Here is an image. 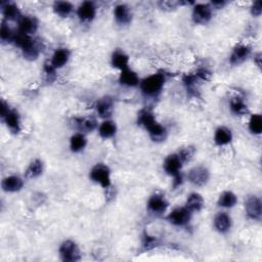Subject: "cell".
<instances>
[{
  "instance_id": "28",
  "label": "cell",
  "mask_w": 262,
  "mask_h": 262,
  "mask_svg": "<svg viewBox=\"0 0 262 262\" xmlns=\"http://www.w3.org/2000/svg\"><path fill=\"white\" fill-rule=\"evenodd\" d=\"M238 203V196L235 192L232 190H225L223 191L218 198L217 205L221 208L231 209L234 208Z\"/></svg>"
},
{
  "instance_id": "40",
  "label": "cell",
  "mask_w": 262,
  "mask_h": 262,
  "mask_svg": "<svg viewBox=\"0 0 262 262\" xmlns=\"http://www.w3.org/2000/svg\"><path fill=\"white\" fill-rule=\"evenodd\" d=\"M194 75L198 77L200 81H208L211 77V72L206 68H200L199 70H196Z\"/></svg>"
},
{
  "instance_id": "42",
  "label": "cell",
  "mask_w": 262,
  "mask_h": 262,
  "mask_svg": "<svg viewBox=\"0 0 262 262\" xmlns=\"http://www.w3.org/2000/svg\"><path fill=\"white\" fill-rule=\"evenodd\" d=\"M226 2H223V0H219V2H212L211 4H210V6L212 7V8H215V9H217V10H219V9H222L223 7H225L226 6Z\"/></svg>"
},
{
  "instance_id": "14",
  "label": "cell",
  "mask_w": 262,
  "mask_h": 262,
  "mask_svg": "<svg viewBox=\"0 0 262 262\" xmlns=\"http://www.w3.org/2000/svg\"><path fill=\"white\" fill-rule=\"evenodd\" d=\"M251 46L247 44H238L234 47L231 55H229V62L233 66H239L251 55Z\"/></svg>"
},
{
  "instance_id": "15",
  "label": "cell",
  "mask_w": 262,
  "mask_h": 262,
  "mask_svg": "<svg viewBox=\"0 0 262 262\" xmlns=\"http://www.w3.org/2000/svg\"><path fill=\"white\" fill-rule=\"evenodd\" d=\"M2 120L12 134L18 135L21 133V130H22L21 116L17 110L11 109Z\"/></svg>"
},
{
  "instance_id": "39",
  "label": "cell",
  "mask_w": 262,
  "mask_h": 262,
  "mask_svg": "<svg viewBox=\"0 0 262 262\" xmlns=\"http://www.w3.org/2000/svg\"><path fill=\"white\" fill-rule=\"evenodd\" d=\"M158 5L164 11H172V10L177 9L181 5H189V3H183V2H161Z\"/></svg>"
},
{
  "instance_id": "29",
  "label": "cell",
  "mask_w": 262,
  "mask_h": 262,
  "mask_svg": "<svg viewBox=\"0 0 262 262\" xmlns=\"http://www.w3.org/2000/svg\"><path fill=\"white\" fill-rule=\"evenodd\" d=\"M111 63L114 68L122 71L129 66V56L121 49H116L111 57Z\"/></svg>"
},
{
  "instance_id": "10",
  "label": "cell",
  "mask_w": 262,
  "mask_h": 262,
  "mask_svg": "<svg viewBox=\"0 0 262 262\" xmlns=\"http://www.w3.org/2000/svg\"><path fill=\"white\" fill-rule=\"evenodd\" d=\"M190 218H191V212L185 207H177L167 215V220L172 225L178 227L187 225L190 221Z\"/></svg>"
},
{
  "instance_id": "21",
  "label": "cell",
  "mask_w": 262,
  "mask_h": 262,
  "mask_svg": "<svg viewBox=\"0 0 262 262\" xmlns=\"http://www.w3.org/2000/svg\"><path fill=\"white\" fill-rule=\"evenodd\" d=\"M140 77L137 72H135L133 69L129 67L120 71L119 75V83L121 85L127 86V87H136L140 85Z\"/></svg>"
},
{
  "instance_id": "1",
  "label": "cell",
  "mask_w": 262,
  "mask_h": 262,
  "mask_svg": "<svg viewBox=\"0 0 262 262\" xmlns=\"http://www.w3.org/2000/svg\"><path fill=\"white\" fill-rule=\"evenodd\" d=\"M138 124L144 127L153 142L162 143L167 138V129L165 126L160 124L153 112L148 109H143L138 115Z\"/></svg>"
},
{
  "instance_id": "19",
  "label": "cell",
  "mask_w": 262,
  "mask_h": 262,
  "mask_svg": "<svg viewBox=\"0 0 262 262\" xmlns=\"http://www.w3.org/2000/svg\"><path fill=\"white\" fill-rule=\"evenodd\" d=\"M214 227L216 231L220 234H226L231 231L232 225H233V220L232 217L229 216L225 212H219L215 215L214 220Z\"/></svg>"
},
{
  "instance_id": "13",
  "label": "cell",
  "mask_w": 262,
  "mask_h": 262,
  "mask_svg": "<svg viewBox=\"0 0 262 262\" xmlns=\"http://www.w3.org/2000/svg\"><path fill=\"white\" fill-rule=\"evenodd\" d=\"M95 112L98 117L105 119H109L113 113L114 109V101L111 96H104L100 100H97L95 105Z\"/></svg>"
},
{
  "instance_id": "3",
  "label": "cell",
  "mask_w": 262,
  "mask_h": 262,
  "mask_svg": "<svg viewBox=\"0 0 262 262\" xmlns=\"http://www.w3.org/2000/svg\"><path fill=\"white\" fill-rule=\"evenodd\" d=\"M183 162L177 153H173L168 155L163 163V169L169 176L173 178L172 184L174 188H177L182 184L183 176L181 173V169L183 166Z\"/></svg>"
},
{
  "instance_id": "17",
  "label": "cell",
  "mask_w": 262,
  "mask_h": 262,
  "mask_svg": "<svg viewBox=\"0 0 262 262\" xmlns=\"http://www.w3.org/2000/svg\"><path fill=\"white\" fill-rule=\"evenodd\" d=\"M114 18L118 25L127 26L133 21V12L127 5L120 4L114 8Z\"/></svg>"
},
{
  "instance_id": "23",
  "label": "cell",
  "mask_w": 262,
  "mask_h": 262,
  "mask_svg": "<svg viewBox=\"0 0 262 262\" xmlns=\"http://www.w3.org/2000/svg\"><path fill=\"white\" fill-rule=\"evenodd\" d=\"M24 186V179L19 175H10L4 178L2 187L6 192H18Z\"/></svg>"
},
{
  "instance_id": "16",
  "label": "cell",
  "mask_w": 262,
  "mask_h": 262,
  "mask_svg": "<svg viewBox=\"0 0 262 262\" xmlns=\"http://www.w3.org/2000/svg\"><path fill=\"white\" fill-rule=\"evenodd\" d=\"M77 17L83 23H90L96 16V7L92 2H84L77 8Z\"/></svg>"
},
{
  "instance_id": "6",
  "label": "cell",
  "mask_w": 262,
  "mask_h": 262,
  "mask_svg": "<svg viewBox=\"0 0 262 262\" xmlns=\"http://www.w3.org/2000/svg\"><path fill=\"white\" fill-rule=\"evenodd\" d=\"M59 257L64 262H76L81 259L79 246L72 240L63 241L58 248Z\"/></svg>"
},
{
  "instance_id": "5",
  "label": "cell",
  "mask_w": 262,
  "mask_h": 262,
  "mask_svg": "<svg viewBox=\"0 0 262 262\" xmlns=\"http://www.w3.org/2000/svg\"><path fill=\"white\" fill-rule=\"evenodd\" d=\"M89 177L93 182L100 184L103 188L107 189L112 185L111 170L104 163L95 164L89 172Z\"/></svg>"
},
{
  "instance_id": "18",
  "label": "cell",
  "mask_w": 262,
  "mask_h": 262,
  "mask_svg": "<svg viewBox=\"0 0 262 262\" xmlns=\"http://www.w3.org/2000/svg\"><path fill=\"white\" fill-rule=\"evenodd\" d=\"M18 32L23 33L26 35H32L38 29V22L34 17L31 16H22L18 21Z\"/></svg>"
},
{
  "instance_id": "33",
  "label": "cell",
  "mask_w": 262,
  "mask_h": 262,
  "mask_svg": "<svg viewBox=\"0 0 262 262\" xmlns=\"http://www.w3.org/2000/svg\"><path fill=\"white\" fill-rule=\"evenodd\" d=\"M248 127L251 134L255 136H259L262 133V117L259 114L251 115L249 119Z\"/></svg>"
},
{
  "instance_id": "31",
  "label": "cell",
  "mask_w": 262,
  "mask_h": 262,
  "mask_svg": "<svg viewBox=\"0 0 262 262\" xmlns=\"http://www.w3.org/2000/svg\"><path fill=\"white\" fill-rule=\"evenodd\" d=\"M53 13L59 18H68L74 11V6L69 2H55L52 6Z\"/></svg>"
},
{
  "instance_id": "7",
  "label": "cell",
  "mask_w": 262,
  "mask_h": 262,
  "mask_svg": "<svg viewBox=\"0 0 262 262\" xmlns=\"http://www.w3.org/2000/svg\"><path fill=\"white\" fill-rule=\"evenodd\" d=\"M213 15V9L210 4H194L191 12L192 22L196 25L208 24Z\"/></svg>"
},
{
  "instance_id": "37",
  "label": "cell",
  "mask_w": 262,
  "mask_h": 262,
  "mask_svg": "<svg viewBox=\"0 0 262 262\" xmlns=\"http://www.w3.org/2000/svg\"><path fill=\"white\" fill-rule=\"evenodd\" d=\"M55 71H56V69L52 67V64L50 63L49 60L44 63L43 73H44V76H45L47 82H52L55 79Z\"/></svg>"
},
{
  "instance_id": "9",
  "label": "cell",
  "mask_w": 262,
  "mask_h": 262,
  "mask_svg": "<svg viewBox=\"0 0 262 262\" xmlns=\"http://www.w3.org/2000/svg\"><path fill=\"white\" fill-rule=\"evenodd\" d=\"M210 178V172L205 166L192 167L187 174L188 181L194 186H204L207 184Z\"/></svg>"
},
{
  "instance_id": "27",
  "label": "cell",
  "mask_w": 262,
  "mask_h": 262,
  "mask_svg": "<svg viewBox=\"0 0 262 262\" xmlns=\"http://www.w3.org/2000/svg\"><path fill=\"white\" fill-rule=\"evenodd\" d=\"M3 16L7 21H19L22 17L19 7L15 3L7 2L2 5Z\"/></svg>"
},
{
  "instance_id": "11",
  "label": "cell",
  "mask_w": 262,
  "mask_h": 262,
  "mask_svg": "<svg viewBox=\"0 0 262 262\" xmlns=\"http://www.w3.org/2000/svg\"><path fill=\"white\" fill-rule=\"evenodd\" d=\"M245 210L250 219L259 221L262 217V203L259 196L249 195L245 201Z\"/></svg>"
},
{
  "instance_id": "8",
  "label": "cell",
  "mask_w": 262,
  "mask_h": 262,
  "mask_svg": "<svg viewBox=\"0 0 262 262\" xmlns=\"http://www.w3.org/2000/svg\"><path fill=\"white\" fill-rule=\"evenodd\" d=\"M169 203L167 201V199L165 198V195L159 193V192H155L153 193L147 203V208L148 211L154 215H162L165 213L168 209Z\"/></svg>"
},
{
  "instance_id": "24",
  "label": "cell",
  "mask_w": 262,
  "mask_h": 262,
  "mask_svg": "<svg viewBox=\"0 0 262 262\" xmlns=\"http://www.w3.org/2000/svg\"><path fill=\"white\" fill-rule=\"evenodd\" d=\"M204 199L202 194L199 192H191L187 195L185 201V208H187L191 213L192 212H200L204 208Z\"/></svg>"
},
{
  "instance_id": "41",
  "label": "cell",
  "mask_w": 262,
  "mask_h": 262,
  "mask_svg": "<svg viewBox=\"0 0 262 262\" xmlns=\"http://www.w3.org/2000/svg\"><path fill=\"white\" fill-rule=\"evenodd\" d=\"M250 11H251V15L253 17H260L261 16V14H262V4H261L260 0H257V2H255L252 5Z\"/></svg>"
},
{
  "instance_id": "26",
  "label": "cell",
  "mask_w": 262,
  "mask_h": 262,
  "mask_svg": "<svg viewBox=\"0 0 262 262\" xmlns=\"http://www.w3.org/2000/svg\"><path fill=\"white\" fill-rule=\"evenodd\" d=\"M44 171V164L40 159L33 160L25 171V177L29 179H34L42 175Z\"/></svg>"
},
{
  "instance_id": "43",
  "label": "cell",
  "mask_w": 262,
  "mask_h": 262,
  "mask_svg": "<svg viewBox=\"0 0 262 262\" xmlns=\"http://www.w3.org/2000/svg\"><path fill=\"white\" fill-rule=\"evenodd\" d=\"M254 61L256 62L258 68H261V53H260V52H258L257 54H255V56H254Z\"/></svg>"
},
{
  "instance_id": "22",
  "label": "cell",
  "mask_w": 262,
  "mask_h": 262,
  "mask_svg": "<svg viewBox=\"0 0 262 262\" xmlns=\"http://www.w3.org/2000/svg\"><path fill=\"white\" fill-rule=\"evenodd\" d=\"M213 140L215 145L218 147H224L229 145L233 141L232 130L225 126H219L215 130Z\"/></svg>"
},
{
  "instance_id": "38",
  "label": "cell",
  "mask_w": 262,
  "mask_h": 262,
  "mask_svg": "<svg viewBox=\"0 0 262 262\" xmlns=\"http://www.w3.org/2000/svg\"><path fill=\"white\" fill-rule=\"evenodd\" d=\"M177 154L179 155V157L181 158L182 162L183 163H187L191 160V158L193 157V154H194V149L192 147H186V148H183L181 150H179L177 152Z\"/></svg>"
},
{
  "instance_id": "2",
  "label": "cell",
  "mask_w": 262,
  "mask_h": 262,
  "mask_svg": "<svg viewBox=\"0 0 262 262\" xmlns=\"http://www.w3.org/2000/svg\"><path fill=\"white\" fill-rule=\"evenodd\" d=\"M16 46L21 48L23 55L28 60H35L38 58L40 53L42 52V43L36 39H33L31 36L23 34V33L18 32L14 42Z\"/></svg>"
},
{
  "instance_id": "30",
  "label": "cell",
  "mask_w": 262,
  "mask_h": 262,
  "mask_svg": "<svg viewBox=\"0 0 262 262\" xmlns=\"http://www.w3.org/2000/svg\"><path fill=\"white\" fill-rule=\"evenodd\" d=\"M229 109H231L232 113L236 116H244L249 112L247 104L240 96H234L231 98V101H229Z\"/></svg>"
},
{
  "instance_id": "34",
  "label": "cell",
  "mask_w": 262,
  "mask_h": 262,
  "mask_svg": "<svg viewBox=\"0 0 262 262\" xmlns=\"http://www.w3.org/2000/svg\"><path fill=\"white\" fill-rule=\"evenodd\" d=\"M198 81H200L194 74H185L182 78V82L183 85L185 86L187 92L189 94H196L195 89H196V84H198Z\"/></svg>"
},
{
  "instance_id": "12",
  "label": "cell",
  "mask_w": 262,
  "mask_h": 262,
  "mask_svg": "<svg viewBox=\"0 0 262 262\" xmlns=\"http://www.w3.org/2000/svg\"><path fill=\"white\" fill-rule=\"evenodd\" d=\"M72 126L77 129L81 134L92 133L97 128V121L92 116L86 117H76L72 119Z\"/></svg>"
},
{
  "instance_id": "32",
  "label": "cell",
  "mask_w": 262,
  "mask_h": 262,
  "mask_svg": "<svg viewBox=\"0 0 262 262\" xmlns=\"http://www.w3.org/2000/svg\"><path fill=\"white\" fill-rule=\"evenodd\" d=\"M87 146V139L84 134L77 133L70 138V150L73 153L82 152Z\"/></svg>"
},
{
  "instance_id": "35",
  "label": "cell",
  "mask_w": 262,
  "mask_h": 262,
  "mask_svg": "<svg viewBox=\"0 0 262 262\" xmlns=\"http://www.w3.org/2000/svg\"><path fill=\"white\" fill-rule=\"evenodd\" d=\"M160 244V241L158 240L157 237L151 236L148 233H145L143 235V239H142V247L144 248L145 251H150L153 250L155 248H157Z\"/></svg>"
},
{
  "instance_id": "36",
  "label": "cell",
  "mask_w": 262,
  "mask_h": 262,
  "mask_svg": "<svg viewBox=\"0 0 262 262\" xmlns=\"http://www.w3.org/2000/svg\"><path fill=\"white\" fill-rule=\"evenodd\" d=\"M15 35L16 34L9 27V25L6 22H3L2 28H0V38H2V41L6 43H11L14 41Z\"/></svg>"
},
{
  "instance_id": "25",
  "label": "cell",
  "mask_w": 262,
  "mask_h": 262,
  "mask_svg": "<svg viewBox=\"0 0 262 262\" xmlns=\"http://www.w3.org/2000/svg\"><path fill=\"white\" fill-rule=\"evenodd\" d=\"M117 134V125L110 119H105L98 126V135L104 140H110Z\"/></svg>"
},
{
  "instance_id": "4",
  "label": "cell",
  "mask_w": 262,
  "mask_h": 262,
  "mask_svg": "<svg viewBox=\"0 0 262 262\" xmlns=\"http://www.w3.org/2000/svg\"><path fill=\"white\" fill-rule=\"evenodd\" d=\"M166 78L165 75L162 73L152 74L140 82V87L144 95L149 97L157 96L163 89L164 84H165Z\"/></svg>"
},
{
  "instance_id": "20",
  "label": "cell",
  "mask_w": 262,
  "mask_h": 262,
  "mask_svg": "<svg viewBox=\"0 0 262 262\" xmlns=\"http://www.w3.org/2000/svg\"><path fill=\"white\" fill-rule=\"evenodd\" d=\"M70 51L68 48H64V47H59L56 48L51 56V59L49 60L50 63L52 64V67L57 69L62 68L63 66L67 64V62L70 59Z\"/></svg>"
}]
</instances>
